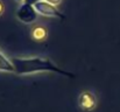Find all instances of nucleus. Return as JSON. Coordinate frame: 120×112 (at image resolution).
<instances>
[{"mask_svg": "<svg viewBox=\"0 0 120 112\" xmlns=\"http://www.w3.org/2000/svg\"><path fill=\"white\" fill-rule=\"evenodd\" d=\"M16 2H21V1H23V0H15Z\"/></svg>", "mask_w": 120, "mask_h": 112, "instance_id": "nucleus-10", "label": "nucleus"}, {"mask_svg": "<svg viewBox=\"0 0 120 112\" xmlns=\"http://www.w3.org/2000/svg\"><path fill=\"white\" fill-rule=\"evenodd\" d=\"M34 8L36 9L38 14L44 15V16H50V18H58V19H64V14H62L56 6L47 2L45 0H40L35 2Z\"/></svg>", "mask_w": 120, "mask_h": 112, "instance_id": "nucleus-3", "label": "nucleus"}, {"mask_svg": "<svg viewBox=\"0 0 120 112\" xmlns=\"http://www.w3.org/2000/svg\"><path fill=\"white\" fill-rule=\"evenodd\" d=\"M38 1H40V0H25L26 4H30V5H34V4L38 2Z\"/></svg>", "mask_w": 120, "mask_h": 112, "instance_id": "nucleus-9", "label": "nucleus"}, {"mask_svg": "<svg viewBox=\"0 0 120 112\" xmlns=\"http://www.w3.org/2000/svg\"><path fill=\"white\" fill-rule=\"evenodd\" d=\"M13 66H14V74L19 76H26V75L43 73V71H51L57 73L63 76L75 77L71 73L64 71L60 69L50 58L40 57V56H33V57H13L11 58Z\"/></svg>", "mask_w": 120, "mask_h": 112, "instance_id": "nucleus-1", "label": "nucleus"}, {"mask_svg": "<svg viewBox=\"0 0 120 112\" xmlns=\"http://www.w3.org/2000/svg\"><path fill=\"white\" fill-rule=\"evenodd\" d=\"M78 106L82 111L84 112H92L97 108V96L92 90H83L77 98Z\"/></svg>", "mask_w": 120, "mask_h": 112, "instance_id": "nucleus-2", "label": "nucleus"}, {"mask_svg": "<svg viewBox=\"0 0 120 112\" xmlns=\"http://www.w3.org/2000/svg\"><path fill=\"white\" fill-rule=\"evenodd\" d=\"M5 13V4L0 0V16Z\"/></svg>", "mask_w": 120, "mask_h": 112, "instance_id": "nucleus-8", "label": "nucleus"}, {"mask_svg": "<svg viewBox=\"0 0 120 112\" xmlns=\"http://www.w3.org/2000/svg\"><path fill=\"white\" fill-rule=\"evenodd\" d=\"M0 71L2 73H14V66L1 50H0Z\"/></svg>", "mask_w": 120, "mask_h": 112, "instance_id": "nucleus-6", "label": "nucleus"}, {"mask_svg": "<svg viewBox=\"0 0 120 112\" xmlns=\"http://www.w3.org/2000/svg\"><path fill=\"white\" fill-rule=\"evenodd\" d=\"M16 18L23 23H32L38 18V12L33 5L23 2L16 11Z\"/></svg>", "mask_w": 120, "mask_h": 112, "instance_id": "nucleus-4", "label": "nucleus"}, {"mask_svg": "<svg viewBox=\"0 0 120 112\" xmlns=\"http://www.w3.org/2000/svg\"><path fill=\"white\" fill-rule=\"evenodd\" d=\"M45 1L49 2V4H51V5H54V6H56V5H58V4L62 2V0H45Z\"/></svg>", "mask_w": 120, "mask_h": 112, "instance_id": "nucleus-7", "label": "nucleus"}, {"mask_svg": "<svg viewBox=\"0 0 120 112\" xmlns=\"http://www.w3.org/2000/svg\"><path fill=\"white\" fill-rule=\"evenodd\" d=\"M30 36L35 41H43L48 36V29L43 25H35L30 29Z\"/></svg>", "mask_w": 120, "mask_h": 112, "instance_id": "nucleus-5", "label": "nucleus"}]
</instances>
